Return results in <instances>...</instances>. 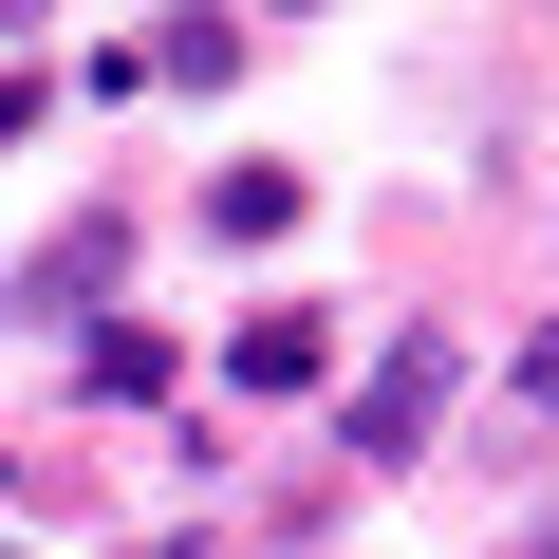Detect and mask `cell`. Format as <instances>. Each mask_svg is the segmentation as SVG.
<instances>
[{"mask_svg": "<svg viewBox=\"0 0 559 559\" xmlns=\"http://www.w3.org/2000/svg\"><path fill=\"white\" fill-rule=\"evenodd\" d=\"M503 429H522V448H559V318L522 336V373H503Z\"/></svg>", "mask_w": 559, "mask_h": 559, "instance_id": "5", "label": "cell"}, {"mask_svg": "<svg viewBox=\"0 0 559 559\" xmlns=\"http://www.w3.org/2000/svg\"><path fill=\"white\" fill-rule=\"evenodd\" d=\"M205 224H224V242H280V224H299V168H224Z\"/></svg>", "mask_w": 559, "mask_h": 559, "instance_id": "4", "label": "cell"}, {"mask_svg": "<svg viewBox=\"0 0 559 559\" xmlns=\"http://www.w3.org/2000/svg\"><path fill=\"white\" fill-rule=\"evenodd\" d=\"M224 373H242V392H318V373H336V336H318V318H242V355H224Z\"/></svg>", "mask_w": 559, "mask_h": 559, "instance_id": "3", "label": "cell"}, {"mask_svg": "<svg viewBox=\"0 0 559 559\" xmlns=\"http://www.w3.org/2000/svg\"><path fill=\"white\" fill-rule=\"evenodd\" d=\"M429 429H448V336L411 318V336H392V355L355 373V411H336V448H355V466H411Z\"/></svg>", "mask_w": 559, "mask_h": 559, "instance_id": "1", "label": "cell"}, {"mask_svg": "<svg viewBox=\"0 0 559 559\" xmlns=\"http://www.w3.org/2000/svg\"><path fill=\"white\" fill-rule=\"evenodd\" d=\"M131 261V224H57L38 242V280H20V318H94V280Z\"/></svg>", "mask_w": 559, "mask_h": 559, "instance_id": "2", "label": "cell"}, {"mask_svg": "<svg viewBox=\"0 0 559 559\" xmlns=\"http://www.w3.org/2000/svg\"><path fill=\"white\" fill-rule=\"evenodd\" d=\"M540 559H559V522H540Z\"/></svg>", "mask_w": 559, "mask_h": 559, "instance_id": "6", "label": "cell"}]
</instances>
